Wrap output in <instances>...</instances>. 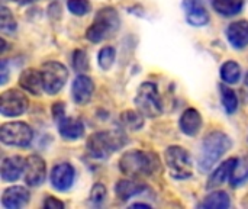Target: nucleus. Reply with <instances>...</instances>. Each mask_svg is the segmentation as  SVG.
<instances>
[{"label":"nucleus","instance_id":"obj_12","mask_svg":"<svg viewBox=\"0 0 248 209\" xmlns=\"http://www.w3.org/2000/svg\"><path fill=\"white\" fill-rule=\"evenodd\" d=\"M93 92H94V84L89 76L78 74L74 79V81L71 84V96L77 105H80V106L87 105L93 96Z\"/></svg>","mask_w":248,"mask_h":209},{"label":"nucleus","instance_id":"obj_24","mask_svg":"<svg viewBox=\"0 0 248 209\" xmlns=\"http://www.w3.org/2000/svg\"><path fill=\"white\" fill-rule=\"evenodd\" d=\"M186 15H187V22L192 26H205L209 22V15L203 7V4H198L186 9Z\"/></svg>","mask_w":248,"mask_h":209},{"label":"nucleus","instance_id":"obj_31","mask_svg":"<svg viewBox=\"0 0 248 209\" xmlns=\"http://www.w3.org/2000/svg\"><path fill=\"white\" fill-rule=\"evenodd\" d=\"M106 188L102 183H94L90 191V202L93 205H102L106 199Z\"/></svg>","mask_w":248,"mask_h":209},{"label":"nucleus","instance_id":"obj_19","mask_svg":"<svg viewBox=\"0 0 248 209\" xmlns=\"http://www.w3.org/2000/svg\"><path fill=\"white\" fill-rule=\"evenodd\" d=\"M58 131L60 135L65 140H78L84 135V125L77 118H67L58 121Z\"/></svg>","mask_w":248,"mask_h":209},{"label":"nucleus","instance_id":"obj_14","mask_svg":"<svg viewBox=\"0 0 248 209\" xmlns=\"http://www.w3.org/2000/svg\"><path fill=\"white\" fill-rule=\"evenodd\" d=\"M29 191L23 186H10L1 195V205L6 209H20L29 202Z\"/></svg>","mask_w":248,"mask_h":209},{"label":"nucleus","instance_id":"obj_37","mask_svg":"<svg viewBox=\"0 0 248 209\" xmlns=\"http://www.w3.org/2000/svg\"><path fill=\"white\" fill-rule=\"evenodd\" d=\"M132 208H150V205H147V204H134Z\"/></svg>","mask_w":248,"mask_h":209},{"label":"nucleus","instance_id":"obj_26","mask_svg":"<svg viewBox=\"0 0 248 209\" xmlns=\"http://www.w3.org/2000/svg\"><path fill=\"white\" fill-rule=\"evenodd\" d=\"M144 115L138 111H125L122 115H121V121L124 124L125 128L131 129V131H138L144 127Z\"/></svg>","mask_w":248,"mask_h":209},{"label":"nucleus","instance_id":"obj_8","mask_svg":"<svg viewBox=\"0 0 248 209\" xmlns=\"http://www.w3.org/2000/svg\"><path fill=\"white\" fill-rule=\"evenodd\" d=\"M33 131L25 122L4 124L0 129V140L4 145L12 147H28L32 143Z\"/></svg>","mask_w":248,"mask_h":209},{"label":"nucleus","instance_id":"obj_23","mask_svg":"<svg viewBox=\"0 0 248 209\" xmlns=\"http://www.w3.org/2000/svg\"><path fill=\"white\" fill-rule=\"evenodd\" d=\"M219 74H221V79L224 80V83H227V84H235L241 79V67L235 61H225L221 65Z\"/></svg>","mask_w":248,"mask_h":209},{"label":"nucleus","instance_id":"obj_15","mask_svg":"<svg viewBox=\"0 0 248 209\" xmlns=\"http://www.w3.org/2000/svg\"><path fill=\"white\" fill-rule=\"evenodd\" d=\"M179 125H180V129L185 135H189V137L198 135L199 131L202 129V125H203L201 112L195 108L186 109L180 116Z\"/></svg>","mask_w":248,"mask_h":209},{"label":"nucleus","instance_id":"obj_16","mask_svg":"<svg viewBox=\"0 0 248 209\" xmlns=\"http://www.w3.org/2000/svg\"><path fill=\"white\" fill-rule=\"evenodd\" d=\"M228 42L235 49H243L248 47V20H237L227 28Z\"/></svg>","mask_w":248,"mask_h":209},{"label":"nucleus","instance_id":"obj_9","mask_svg":"<svg viewBox=\"0 0 248 209\" xmlns=\"http://www.w3.org/2000/svg\"><path fill=\"white\" fill-rule=\"evenodd\" d=\"M28 106H29V100H28L26 95L16 89L6 90L1 95L0 113L6 118H13V116L22 115L23 112H26Z\"/></svg>","mask_w":248,"mask_h":209},{"label":"nucleus","instance_id":"obj_25","mask_svg":"<svg viewBox=\"0 0 248 209\" xmlns=\"http://www.w3.org/2000/svg\"><path fill=\"white\" fill-rule=\"evenodd\" d=\"M219 90H221V99H222V106H224L225 112L228 115L235 113L237 109H238V96H237V93L232 89L227 87L225 84L219 86Z\"/></svg>","mask_w":248,"mask_h":209},{"label":"nucleus","instance_id":"obj_28","mask_svg":"<svg viewBox=\"0 0 248 209\" xmlns=\"http://www.w3.org/2000/svg\"><path fill=\"white\" fill-rule=\"evenodd\" d=\"M71 64L74 71L77 73H83L89 70V58L84 49H76L73 52V58H71Z\"/></svg>","mask_w":248,"mask_h":209},{"label":"nucleus","instance_id":"obj_2","mask_svg":"<svg viewBox=\"0 0 248 209\" xmlns=\"http://www.w3.org/2000/svg\"><path fill=\"white\" fill-rule=\"evenodd\" d=\"M232 147V140L222 131H214L208 134L202 143L198 166L202 172H209L224 154Z\"/></svg>","mask_w":248,"mask_h":209},{"label":"nucleus","instance_id":"obj_4","mask_svg":"<svg viewBox=\"0 0 248 209\" xmlns=\"http://www.w3.org/2000/svg\"><path fill=\"white\" fill-rule=\"evenodd\" d=\"M119 26L121 19L118 12L113 7H103L96 13L93 23L86 31V38L93 44L102 42L113 36V33L118 32Z\"/></svg>","mask_w":248,"mask_h":209},{"label":"nucleus","instance_id":"obj_33","mask_svg":"<svg viewBox=\"0 0 248 209\" xmlns=\"http://www.w3.org/2000/svg\"><path fill=\"white\" fill-rule=\"evenodd\" d=\"M44 208L46 209H62L64 204L58 199H55L54 196H46L44 201Z\"/></svg>","mask_w":248,"mask_h":209},{"label":"nucleus","instance_id":"obj_13","mask_svg":"<svg viewBox=\"0 0 248 209\" xmlns=\"http://www.w3.org/2000/svg\"><path fill=\"white\" fill-rule=\"evenodd\" d=\"M25 167H26V159L23 160L20 156H12L3 159L1 169H0L1 180L9 183L16 182L17 179H20L22 173H25Z\"/></svg>","mask_w":248,"mask_h":209},{"label":"nucleus","instance_id":"obj_35","mask_svg":"<svg viewBox=\"0 0 248 209\" xmlns=\"http://www.w3.org/2000/svg\"><path fill=\"white\" fill-rule=\"evenodd\" d=\"M248 182V172L244 175V176H241V177H238V179H232V186L234 188H240L243 183H246Z\"/></svg>","mask_w":248,"mask_h":209},{"label":"nucleus","instance_id":"obj_22","mask_svg":"<svg viewBox=\"0 0 248 209\" xmlns=\"http://www.w3.org/2000/svg\"><path fill=\"white\" fill-rule=\"evenodd\" d=\"M199 207L205 209H228L231 207V199L227 192L215 191L208 195Z\"/></svg>","mask_w":248,"mask_h":209},{"label":"nucleus","instance_id":"obj_7","mask_svg":"<svg viewBox=\"0 0 248 209\" xmlns=\"http://www.w3.org/2000/svg\"><path fill=\"white\" fill-rule=\"evenodd\" d=\"M44 79V90L48 95H57L68 79V70L58 61H46L41 67Z\"/></svg>","mask_w":248,"mask_h":209},{"label":"nucleus","instance_id":"obj_6","mask_svg":"<svg viewBox=\"0 0 248 209\" xmlns=\"http://www.w3.org/2000/svg\"><path fill=\"white\" fill-rule=\"evenodd\" d=\"M137 109L147 118H157L163 112V105L157 84L153 81H144L135 96Z\"/></svg>","mask_w":248,"mask_h":209},{"label":"nucleus","instance_id":"obj_36","mask_svg":"<svg viewBox=\"0 0 248 209\" xmlns=\"http://www.w3.org/2000/svg\"><path fill=\"white\" fill-rule=\"evenodd\" d=\"M243 92H244V96H246V100H248V73L244 79V87H243Z\"/></svg>","mask_w":248,"mask_h":209},{"label":"nucleus","instance_id":"obj_5","mask_svg":"<svg viewBox=\"0 0 248 209\" xmlns=\"http://www.w3.org/2000/svg\"><path fill=\"white\" fill-rule=\"evenodd\" d=\"M164 159L171 177L177 180H186L192 177L193 161L187 150L180 145H171L166 150Z\"/></svg>","mask_w":248,"mask_h":209},{"label":"nucleus","instance_id":"obj_11","mask_svg":"<svg viewBox=\"0 0 248 209\" xmlns=\"http://www.w3.org/2000/svg\"><path fill=\"white\" fill-rule=\"evenodd\" d=\"M76 179V170L70 163H60L51 172V185L58 192H67Z\"/></svg>","mask_w":248,"mask_h":209},{"label":"nucleus","instance_id":"obj_34","mask_svg":"<svg viewBox=\"0 0 248 209\" xmlns=\"http://www.w3.org/2000/svg\"><path fill=\"white\" fill-rule=\"evenodd\" d=\"M0 71H1V79H0V83H1V84H4V83L7 81V76H9V68H7V63H6V61H1Z\"/></svg>","mask_w":248,"mask_h":209},{"label":"nucleus","instance_id":"obj_17","mask_svg":"<svg viewBox=\"0 0 248 209\" xmlns=\"http://www.w3.org/2000/svg\"><path fill=\"white\" fill-rule=\"evenodd\" d=\"M19 84L20 87L35 96H39L41 92L44 90V79H42V73L41 70H35V68H26L23 70V73L19 77Z\"/></svg>","mask_w":248,"mask_h":209},{"label":"nucleus","instance_id":"obj_1","mask_svg":"<svg viewBox=\"0 0 248 209\" xmlns=\"http://www.w3.org/2000/svg\"><path fill=\"white\" fill-rule=\"evenodd\" d=\"M160 167L157 154L141 150H132L122 154L119 159V170L131 177L151 176Z\"/></svg>","mask_w":248,"mask_h":209},{"label":"nucleus","instance_id":"obj_20","mask_svg":"<svg viewBox=\"0 0 248 209\" xmlns=\"http://www.w3.org/2000/svg\"><path fill=\"white\" fill-rule=\"evenodd\" d=\"M145 191V185L129 180V179H122L115 185V193L121 201H128L135 195H140Z\"/></svg>","mask_w":248,"mask_h":209},{"label":"nucleus","instance_id":"obj_30","mask_svg":"<svg viewBox=\"0 0 248 209\" xmlns=\"http://www.w3.org/2000/svg\"><path fill=\"white\" fill-rule=\"evenodd\" d=\"M67 7L76 16H84L90 12V3L87 0H68Z\"/></svg>","mask_w":248,"mask_h":209},{"label":"nucleus","instance_id":"obj_27","mask_svg":"<svg viewBox=\"0 0 248 209\" xmlns=\"http://www.w3.org/2000/svg\"><path fill=\"white\" fill-rule=\"evenodd\" d=\"M115 57H116V51L113 47H103L97 54V63L100 68L105 71L109 70L115 63Z\"/></svg>","mask_w":248,"mask_h":209},{"label":"nucleus","instance_id":"obj_32","mask_svg":"<svg viewBox=\"0 0 248 209\" xmlns=\"http://www.w3.org/2000/svg\"><path fill=\"white\" fill-rule=\"evenodd\" d=\"M52 115H54V119H55L57 122L65 116V106H64L62 102L54 103V106H52Z\"/></svg>","mask_w":248,"mask_h":209},{"label":"nucleus","instance_id":"obj_21","mask_svg":"<svg viewBox=\"0 0 248 209\" xmlns=\"http://www.w3.org/2000/svg\"><path fill=\"white\" fill-rule=\"evenodd\" d=\"M212 7L225 17L238 15L244 7V0H211Z\"/></svg>","mask_w":248,"mask_h":209},{"label":"nucleus","instance_id":"obj_29","mask_svg":"<svg viewBox=\"0 0 248 209\" xmlns=\"http://www.w3.org/2000/svg\"><path fill=\"white\" fill-rule=\"evenodd\" d=\"M0 28L3 33H12L16 29V20L12 16V12L6 7L1 6V16H0Z\"/></svg>","mask_w":248,"mask_h":209},{"label":"nucleus","instance_id":"obj_18","mask_svg":"<svg viewBox=\"0 0 248 209\" xmlns=\"http://www.w3.org/2000/svg\"><path fill=\"white\" fill-rule=\"evenodd\" d=\"M237 166H238V159H235V157L234 159H228L227 161H224L209 176V179H208V189H215V188L224 185L227 180H230L231 176L234 175Z\"/></svg>","mask_w":248,"mask_h":209},{"label":"nucleus","instance_id":"obj_10","mask_svg":"<svg viewBox=\"0 0 248 209\" xmlns=\"http://www.w3.org/2000/svg\"><path fill=\"white\" fill-rule=\"evenodd\" d=\"M25 183L31 188H38L46 177V166L42 157L32 154L26 159L25 167Z\"/></svg>","mask_w":248,"mask_h":209},{"label":"nucleus","instance_id":"obj_3","mask_svg":"<svg viewBox=\"0 0 248 209\" xmlns=\"http://www.w3.org/2000/svg\"><path fill=\"white\" fill-rule=\"evenodd\" d=\"M125 135L119 131H99L89 137L86 148L90 157L97 160L109 159L125 145Z\"/></svg>","mask_w":248,"mask_h":209}]
</instances>
